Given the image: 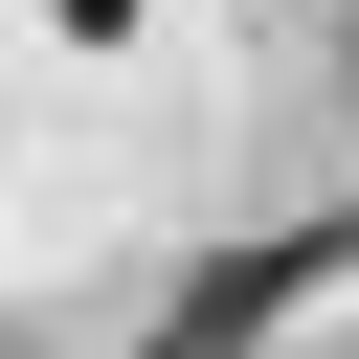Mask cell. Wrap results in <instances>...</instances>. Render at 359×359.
Returning <instances> with one entry per match:
<instances>
[{"instance_id":"6da1fadb","label":"cell","mask_w":359,"mask_h":359,"mask_svg":"<svg viewBox=\"0 0 359 359\" xmlns=\"http://www.w3.org/2000/svg\"><path fill=\"white\" fill-rule=\"evenodd\" d=\"M314 292H359V202H314V224H269V247H224L180 314H157V359H269Z\"/></svg>"},{"instance_id":"7a4b0ae2","label":"cell","mask_w":359,"mask_h":359,"mask_svg":"<svg viewBox=\"0 0 359 359\" xmlns=\"http://www.w3.org/2000/svg\"><path fill=\"white\" fill-rule=\"evenodd\" d=\"M67 45H135V0H67Z\"/></svg>"}]
</instances>
